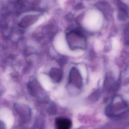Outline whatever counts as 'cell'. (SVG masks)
Wrapping results in <instances>:
<instances>
[{"label":"cell","instance_id":"3","mask_svg":"<svg viewBox=\"0 0 129 129\" xmlns=\"http://www.w3.org/2000/svg\"><path fill=\"white\" fill-rule=\"evenodd\" d=\"M56 129H70L72 123L69 119L58 118L55 121Z\"/></svg>","mask_w":129,"mask_h":129},{"label":"cell","instance_id":"1","mask_svg":"<svg viewBox=\"0 0 129 129\" xmlns=\"http://www.w3.org/2000/svg\"><path fill=\"white\" fill-rule=\"evenodd\" d=\"M66 36L67 44L71 50H84L85 48L86 38L79 32L71 31L67 33Z\"/></svg>","mask_w":129,"mask_h":129},{"label":"cell","instance_id":"4","mask_svg":"<svg viewBox=\"0 0 129 129\" xmlns=\"http://www.w3.org/2000/svg\"><path fill=\"white\" fill-rule=\"evenodd\" d=\"M63 72L59 68H52L50 72V77L54 82L59 83L62 80L63 77Z\"/></svg>","mask_w":129,"mask_h":129},{"label":"cell","instance_id":"2","mask_svg":"<svg viewBox=\"0 0 129 129\" xmlns=\"http://www.w3.org/2000/svg\"><path fill=\"white\" fill-rule=\"evenodd\" d=\"M69 83L77 88L80 89L82 86L83 81L82 76L79 71L73 67L70 71L69 76Z\"/></svg>","mask_w":129,"mask_h":129}]
</instances>
